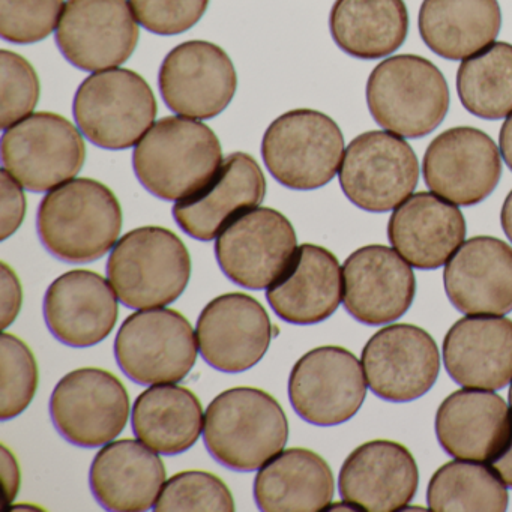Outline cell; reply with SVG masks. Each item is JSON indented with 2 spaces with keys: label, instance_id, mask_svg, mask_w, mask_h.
Returning a JSON list of instances; mask_svg holds the SVG:
<instances>
[{
  "label": "cell",
  "instance_id": "cell-26",
  "mask_svg": "<svg viewBox=\"0 0 512 512\" xmlns=\"http://www.w3.org/2000/svg\"><path fill=\"white\" fill-rule=\"evenodd\" d=\"M266 299L284 322L317 325L343 301V269L326 248L301 245L286 271L266 290Z\"/></svg>",
  "mask_w": 512,
  "mask_h": 512
},
{
  "label": "cell",
  "instance_id": "cell-43",
  "mask_svg": "<svg viewBox=\"0 0 512 512\" xmlns=\"http://www.w3.org/2000/svg\"><path fill=\"white\" fill-rule=\"evenodd\" d=\"M494 475L508 488H512V422L508 434L496 454L487 461Z\"/></svg>",
  "mask_w": 512,
  "mask_h": 512
},
{
  "label": "cell",
  "instance_id": "cell-46",
  "mask_svg": "<svg viewBox=\"0 0 512 512\" xmlns=\"http://www.w3.org/2000/svg\"><path fill=\"white\" fill-rule=\"evenodd\" d=\"M325 511H359V508L358 506L353 505V503L344 500V502L340 503H329V505L326 506Z\"/></svg>",
  "mask_w": 512,
  "mask_h": 512
},
{
  "label": "cell",
  "instance_id": "cell-44",
  "mask_svg": "<svg viewBox=\"0 0 512 512\" xmlns=\"http://www.w3.org/2000/svg\"><path fill=\"white\" fill-rule=\"evenodd\" d=\"M500 154H502L503 161L512 172V113L503 122L499 134Z\"/></svg>",
  "mask_w": 512,
  "mask_h": 512
},
{
  "label": "cell",
  "instance_id": "cell-30",
  "mask_svg": "<svg viewBox=\"0 0 512 512\" xmlns=\"http://www.w3.org/2000/svg\"><path fill=\"white\" fill-rule=\"evenodd\" d=\"M502 28L497 0H424L418 29L440 58L464 61L494 43Z\"/></svg>",
  "mask_w": 512,
  "mask_h": 512
},
{
  "label": "cell",
  "instance_id": "cell-29",
  "mask_svg": "<svg viewBox=\"0 0 512 512\" xmlns=\"http://www.w3.org/2000/svg\"><path fill=\"white\" fill-rule=\"evenodd\" d=\"M329 464L305 448L283 449L260 467L254 479V500L260 511H325L334 497Z\"/></svg>",
  "mask_w": 512,
  "mask_h": 512
},
{
  "label": "cell",
  "instance_id": "cell-14",
  "mask_svg": "<svg viewBox=\"0 0 512 512\" xmlns=\"http://www.w3.org/2000/svg\"><path fill=\"white\" fill-rule=\"evenodd\" d=\"M139 37L128 0H67L56 28L62 56L79 70L94 73L125 64Z\"/></svg>",
  "mask_w": 512,
  "mask_h": 512
},
{
  "label": "cell",
  "instance_id": "cell-27",
  "mask_svg": "<svg viewBox=\"0 0 512 512\" xmlns=\"http://www.w3.org/2000/svg\"><path fill=\"white\" fill-rule=\"evenodd\" d=\"M166 466L158 452L139 439L113 440L92 461L89 484L107 511L142 512L154 509Z\"/></svg>",
  "mask_w": 512,
  "mask_h": 512
},
{
  "label": "cell",
  "instance_id": "cell-47",
  "mask_svg": "<svg viewBox=\"0 0 512 512\" xmlns=\"http://www.w3.org/2000/svg\"><path fill=\"white\" fill-rule=\"evenodd\" d=\"M509 406H511V410H512V382H511V388H509Z\"/></svg>",
  "mask_w": 512,
  "mask_h": 512
},
{
  "label": "cell",
  "instance_id": "cell-12",
  "mask_svg": "<svg viewBox=\"0 0 512 512\" xmlns=\"http://www.w3.org/2000/svg\"><path fill=\"white\" fill-rule=\"evenodd\" d=\"M50 416L65 440L97 448L113 442L127 427L130 397L110 371L80 368L59 380L50 398Z\"/></svg>",
  "mask_w": 512,
  "mask_h": 512
},
{
  "label": "cell",
  "instance_id": "cell-9",
  "mask_svg": "<svg viewBox=\"0 0 512 512\" xmlns=\"http://www.w3.org/2000/svg\"><path fill=\"white\" fill-rule=\"evenodd\" d=\"M64 116L32 113L4 130L2 164L23 188L47 193L79 175L86 160L85 140Z\"/></svg>",
  "mask_w": 512,
  "mask_h": 512
},
{
  "label": "cell",
  "instance_id": "cell-34",
  "mask_svg": "<svg viewBox=\"0 0 512 512\" xmlns=\"http://www.w3.org/2000/svg\"><path fill=\"white\" fill-rule=\"evenodd\" d=\"M427 502L434 512L506 511L508 487L487 464L455 458L431 476Z\"/></svg>",
  "mask_w": 512,
  "mask_h": 512
},
{
  "label": "cell",
  "instance_id": "cell-24",
  "mask_svg": "<svg viewBox=\"0 0 512 512\" xmlns=\"http://www.w3.org/2000/svg\"><path fill=\"white\" fill-rule=\"evenodd\" d=\"M388 238L416 269L446 265L466 238V220L454 203L434 193L412 194L392 212Z\"/></svg>",
  "mask_w": 512,
  "mask_h": 512
},
{
  "label": "cell",
  "instance_id": "cell-37",
  "mask_svg": "<svg viewBox=\"0 0 512 512\" xmlns=\"http://www.w3.org/2000/svg\"><path fill=\"white\" fill-rule=\"evenodd\" d=\"M37 71L23 56L10 50L0 52V127H13L32 115L40 100Z\"/></svg>",
  "mask_w": 512,
  "mask_h": 512
},
{
  "label": "cell",
  "instance_id": "cell-32",
  "mask_svg": "<svg viewBox=\"0 0 512 512\" xmlns=\"http://www.w3.org/2000/svg\"><path fill=\"white\" fill-rule=\"evenodd\" d=\"M133 431L140 442L161 455H178L196 445L205 415L197 395L184 386L163 383L134 401Z\"/></svg>",
  "mask_w": 512,
  "mask_h": 512
},
{
  "label": "cell",
  "instance_id": "cell-11",
  "mask_svg": "<svg viewBox=\"0 0 512 512\" xmlns=\"http://www.w3.org/2000/svg\"><path fill=\"white\" fill-rule=\"evenodd\" d=\"M298 250L292 223L272 208L248 209L217 236L215 257L229 280L244 289L263 290L286 271Z\"/></svg>",
  "mask_w": 512,
  "mask_h": 512
},
{
  "label": "cell",
  "instance_id": "cell-4",
  "mask_svg": "<svg viewBox=\"0 0 512 512\" xmlns=\"http://www.w3.org/2000/svg\"><path fill=\"white\" fill-rule=\"evenodd\" d=\"M107 277L125 307H166L181 298L190 283V253L172 230L139 227L116 242Z\"/></svg>",
  "mask_w": 512,
  "mask_h": 512
},
{
  "label": "cell",
  "instance_id": "cell-8",
  "mask_svg": "<svg viewBox=\"0 0 512 512\" xmlns=\"http://www.w3.org/2000/svg\"><path fill=\"white\" fill-rule=\"evenodd\" d=\"M199 353L193 326L170 308L136 311L122 323L115 340L119 367L139 385L181 382Z\"/></svg>",
  "mask_w": 512,
  "mask_h": 512
},
{
  "label": "cell",
  "instance_id": "cell-25",
  "mask_svg": "<svg viewBox=\"0 0 512 512\" xmlns=\"http://www.w3.org/2000/svg\"><path fill=\"white\" fill-rule=\"evenodd\" d=\"M443 362L451 379L463 388H505L512 380V320L461 317L445 335Z\"/></svg>",
  "mask_w": 512,
  "mask_h": 512
},
{
  "label": "cell",
  "instance_id": "cell-40",
  "mask_svg": "<svg viewBox=\"0 0 512 512\" xmlns=\"http://www.w3.org/2000/svg\"><path fill=\"white\" fill-rule=\"evenodd\" d=\"M0 191V239L7 241L25 220L26 197L22 184L7 169L0 170Z\"/></svg>",
  "mask_w": 512,
  "mask_h": 512
},
{
  "label": "cell",
  "instance_id": "cell-6",
  "mask_svg": "<svg viewBox=\"0 0 512 512\" xmlns=\"http://www.w3.org/2000/svg\"><path fill=\"white\" fill-rule=\"evenodd\" d=\"M157 100L140 74L125 68L97 71L74 97L77 127L89 142L109 151L133 148L152 128Z\"/></svg>",
  "mask_w": 512,
  "mask_h": 512
},
{
  "label": "cell",
  "instance_id": "cell-38",
  "mask_svg": "<svg viewBox=\"0 0 512 512\" xmlns=\"http://www.w3.org/2000/svg\"><path fill=\"white\" fill-rule=\"evenodd\" d=\"M64 7V0H0V35L8 43H40L58 28Z\"/></svg>",
  "mask_w": 512,
  "mask_h": 512
},
{
  "label": "cell",
  "instance_id": "cell-18",
  "mask_svg": "<svg viewBox=\"0 0 512 512\" xmlns=\"http://www.w3.org/2000/svg\"><path fill=\"white\" fill-rule=\"evenodd\" d=\"M202 358L221 373H244L262 361L272 340L268 311L253 296L226 293L212 299L196 326Z\"/></svg>",
  "mask_w": 512,
  "mask_h": 512
},
{
  "label": "cell",
  "instance_id": "cell-16",
  "mask_svg": "<svg viewBox=\"0 0 512 512\" xmlns=\"http://www.w3.org/2000/svg\"><path fill=\"white\" fill-rule=\"evenodd\" d=\"M161 97L176 115L206 121L223 113L238 88L235 65L217 44L187 41L164 59Z\"/></svg>",
  "mask_w": 512,
  "mask_h": 512
},
{
  "label": "cell",
  "instance_id": "cell-17",
  "mask_svg": "<svg viewBox=\"0 0 512 512\" xmlns=\"http://www.w3.org/2000/svg\"><path fill=\"white\" fill-rule=\"evenodd\" d=\"M365 379L377 397L394 403L418 400L440 373V353L425 329L409 323L386 326L365 344Z\"/></svg>",
  "mask_w": 512,
  "mask_h": 512
},
{
  "label": "cell",
  "instance_id": "cell-15",
  "mask_svg": "<svg viewBox=\"0 0 512 512\" xmlns=\"http://www.w3.org/2000/svg\"><path fill=\"white\" fill-rule=\"evenodd\" d=\"M425 184L458 206L484 202L502 176V154L484 131L455 127L436 137L422 163Z\"/></svg>",
  "mask_w": 512,
  "mask_h": 512
},
{
  "label": "cell",
  "instance_id": "cell-5",
  "mask_svg": "<svg viewBox=\"0 0 512 512\" xmlns=\"http://www.w3.org/2000/svg\"><path fill=\"white\" fill-rule=\"evenodd\" d=\"M365 94L374 121L406 139L433 133L446 118L451 100L442 71L416 55L380 62L368 77Z\"/></svg>",
  "mask_w": 512,
  "mask_h": 512
},
{
  "label": "cell",
  "instance_id": "cell-31",
  "mask_svg": "<svg viewBox=\"0 0 512 512\" xmlns=\"http://www.w3.org/2000/svg\"><path fill=\"white\" fill-rule=\"evenodd\" d=\"M329 31L346 55L376 61L403 46L409 11L404 0H335Z\"/></svg>",
  "mask_w": 512,
  "mask_h": 512
},
{
  "label": "cell",
  "instance_id": "cell-1",
  "mask_svg": "<svg viewBox=\"0 0 512 512\" xmlns=\"http://www.w3.org/2000/svg\"><path fill=\"white\" fill-rule=\"evenodd\" d=\"M122 230V208L113 191L95 179H71L41 200V244L62 262L91 263L113 250Z\"/></svg>",
  "mask_w": 512,
  "mask_h": 512
},
{
  "label": "cell",
  "instance_id": "cell-35",
  "mask_svg": "<svg viewBox=\"0 0 512 512\" xmlns=\"http://www.w3.org/2000/svg\"><path fill=\"white\" fill-rule=\"evenodd\" d=\"M38 389V365L25 341L4 332L0 337V419L22 415Z\"/></svg>",
  "mask_w": 512,
  "mask_h": 512
},
{
  "label": "cell",
  "instance_id": "cell-20",
  "mask_svg": "<svg viewBox=\"0 0 512 512\" xmlns=\"http://www.w3.org/2000/svg\"><path fill=\"white\" fill-rule=\"evenodd\" d=\"M118 299L110 281L97 272H67L50 284L44 296L47 328L65 346H97L115 329Z\"/></svg>",
  "mask_w": 512,
  "mask_h": 512
},
{
  "label": "cell",
  "instance_id": "cell-33",
  "mask_svg": "<svg viewBox=\"0 0 512 512\" xmlns=\"http://www.w3.org/2000/svg\"><path fill=\"white\" fill-rule=\"evenodd\" d=\"M457 92L467 112L487 121L512 113V44L493 43L464 59L457 71Z\"/></svg>",
  "mask_w": 512,
  "mask_h": 512
},
{
  "label": "cell",
  "instance_id": "cell-41",
  "mask_svg": "<svg viewBox=\"0 0 512 512\" xmlns=\"http://www.w3.org/2000/svg\"><path fill=\"white\" fill-rule=\"evenodd\" d=\"M0 301H2V329L16 322L23 304V289L19 277L13 268L2 263V274H0Z\"/></svg>",
  "mask_w": 512,
  "mask_h": 512
},
{
  "label": "cell",
  "instance_id": "cell-22",
  "mask_svg": "<svg viewBox=\"0 0 512 512\" xmlns=\"http://www.w3.org/2000/svg\"><path fill=\"white\" fill-rule=\"evenodd\" d=\"M443 284L451 304L467 316L512 311V247L493 236L463 242L446 263Z\"/></svg>",
  "mask_w": 512,
  "mask_h": 512
},
{
  "label": "cell",
  "instance_id": "cell-28",
  "mask_svg": "<svg viewBox=\"0 0 512 512\" xmlns=\"http://www.w3.org/2000/svg\"><path fill=\"white\" fill-rule=\"evenodd\" d=\"M512 410L500 395L463 388L443 400L436 413V436L457 460L487 463L502 445Z\"/></svg>",
  "mask_w": 512,
  "mask_h": 512
},
{
  "label": "cell",
  "instance_id": "cell-39",
  "mask_svg": "<svg viewBox=\"0 0 512 512\" xmlns=\"http://www.w3.org/2000/svg\"><path fill=\"white\" fill-rule=\"evenodd\" d=\"M137 22L152 34L190 31L208 10L209 0H128Z\"/></svg>",
  "mask_w": 512,
  "mask_h": 512
},
{
  "label": "cell",
  "instance_id": "cell-7",
  "mask_svg": "<svg viewBox=\"0 0 512 512\" xmlns=\"http://www.w3.org/2000/svg\"><path fill=\"white\" fill-rule=\"evenodd\" d=\"M266 169L284 187H325L340 170L344 137L334 119L317 110H292L275 119L262 140Z\"/></svg>",
  "mask_w": 512,
  "mask_h": 512
},
{
  "label": "cell",
  "instance_id": "cell-10",
  "mask_svg": "<svg viewBox=\"0 0 512 512\" xmlns=\"http://www.w3.org/2000/svg\"><path fill=\"white\" fill-rule=\"evenodd\" d=\"M338 178L353 205L367 212H388L415 191L418 158L403 137L368 131L347 146Z\"/></svg>",
  "mask_w": 512,
  "mask_h": 512
},
{
  "label": "cell",
  "instance_id": "cell-3",
  "mask_svg": "<svg viewBox=\"0 0 512 512\" xmlns=\"http://www.w3.org/2000/svg\"><path fill=\"white\" fill-rule=\"evenodd\" d=\"M203 440L227 469L253 472L283 451L289 422L281 404L263 389H227L206 409Z\"/></svg>",
  "mask_w": 512,
  "mask_h": 512
},
{
  "label": "cell",
  "instance_id": "cell-36",
  "mask_svg": "<svg viewBox=\"0 0 512 512\" xmlns=\"http://www.w3.org/2000/svg\"><path fill=\"white\" fill-rule=\"evenodd\" d=\"M154 511H235L232 491L214 473L187 470L163 485Z\"/></svg>",
  "mask_w": 512,
  "mask_h": 512
},
{
  "label": "cell",
  "instance_id": "cell-42",
  "mask_svg": "<svg viewBox=\"0 0 512 512\" xmlns=\"http://www.w3.org/2000/svg\"><path fill=\"white\" fill-rule=\"evenodd\" d=\"M0 467H2V481H4V509H7L16 499L22 484L19 461L7 445L0 446Z\"/></svg>",
  "mask_w": 512,
  "mask_h": 512
},
{
  "label": "cell",
  "instance_id": "cell-2",
  "mask_svg": "<svg viewBox=\"0 0 512 512\" xmlns=\"http://www.w3.org/2000/svg\"><path fill=\"white\" fill-rule=\"evenodd\" d=\"M223 161L217 134L185 116H169L152 125L133 152L134 173L140 184L167 202L199 193L217 175Z\"/></svg>",
  "mask_w": 512,
  "mask_h": 512
},
{
  "label": "cell",
  "instance_id": "cell-13",
  "mask_svg": "<svg viewBox=\"0 0 512 512\" xmlns=\"http://www.w3.org/2000/svg\"><path fill=\"white\" fill-rule=\"evenodd\" d=\"M362 362L344 347L323 346L305 353L289 377V398L308 424L332 427L349 421L367 397Z\"/></svg>",
  "mask_w": 512,
  "mask_h": 512
},
{
  "label": "cell",
  "instance_id": "cell-19",
  "mask_svg": "<svg viewBox=\"0 0 512 512\" xmlns=\"http://www.w3.org/2000/svg\"><path fill=\"white\" fill-rule=\"evenodd\" d=\"M415 292V274L394 248L367 245L344 262V308L364 325L400 319L412 305Z\"/></svg>",
  "mask_w": 512,
  "mask_h": 512
},
{
  "label": "cell",
  "instance_id": "cell-21",
  "mask_svg": "<svg viewBox=\"0 0 512 512\" xmlns=\"http://www.w3.org/2000/svg\"><path fill=\"white\" fill-rule=\"evenodd\" d=\"M419 472L409 449L392 440L358 446L340 470L341 499L359 511L392 512L409 505L418 490Z\"/></svg>",
  "mask_w": 512,
  "mask_h": 512
},
{
  "label": "cell",
  "instance_id": "cell-45",
  "mask_svg": "<svg viewBox=\"0 0 512 512\" xmlns=\"http://www.w3.org/2000/svg\"><path fill=\"white\" fill-rule=\"evenodd\" d=\"M500 223H502L503 232L508 236L509 241L512 242V190L506 196L503 202L502 212H500Z\"/></svg>",
  "mask_w": 512,
  "mask_h": 512
},
{
  "label": "cell",
  "instance_id": "cell-23",
  "mask_svg": "<svg viewBox=\"0 0 512 512\" xmlns=\"http://www.w3.org/2000/svg\"><path fill=\"white\" fill-rule=\"evenodd\" d=\"M266 196V179L259 163L245 152L230 154L205 188L173 206L178 226L191 238L208 242Z\"/></svg>",
  "mask_w": 512,
  "mask_h": 512
}]
</instances>
